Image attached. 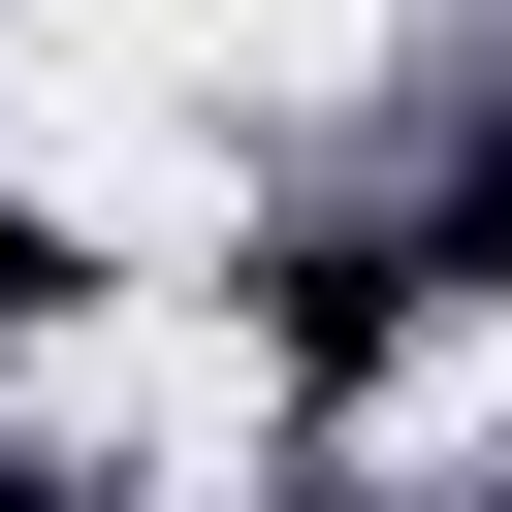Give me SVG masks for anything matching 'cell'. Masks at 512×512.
Listing matches in <instances>:
<instances>
[{
    "label": "cell",
    "mask_w": 512,
    "mask_h": 512,
    "mask_svg": "<svg viewBox=\"0 0 512 512\" xmlns=\"http://www.w3.org/2000/svg\"><path fill=\"white\" fill-rule=\"evenodd\" d=\"M416 256H448V288H512V128H448V192H416Z\"/></svg>",
    "instance_id": "1"
},
{
    "label": "cell",
    "mask_w": 512,
    "mask_h": 512,
    "mask_svg": "<svg viewBox=\"0 0 512 512\" xmlns=\"http://www.w3.org/2000/svg\"><path fill=\"white\" fill-rule=\"evenodd\" d=\"M32 288H64V224H32V192H0V320H32Z\"/></svg>",
    "instance_id": "2"
},
{
    "label": "cell",
    "mask_w": 512,
    "mask_h": 512,
    "mask_svg": "<svg viewBox=\"0 0 512 512\" xmlns=\"http://www.w3.org/2000/svg\"><path fill=\"white\" fill-rule=\"evenodd\" d=\"M0 512H64V480H32V448H0Z\"/></svg>",
    "instance_id": "3"
},
{
    "label": "cell",
    "mask_w": 512,
    "mask_h": 512,
    "mask_svg": "<svg viewBox=\"0 0 512 512\" xmlns=\"http://www.w3.org/2000/svg\"><path fill=\"white\" fill-rule=\"evenodd\" d=\"M480 512H512V480H480Z\"/></svg>",
    "instance_id": "4"
}]
</instances>
